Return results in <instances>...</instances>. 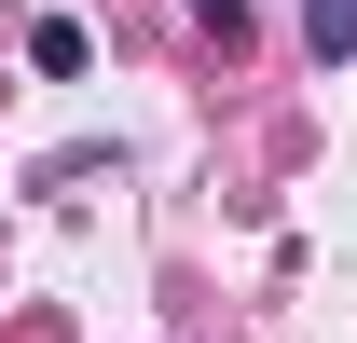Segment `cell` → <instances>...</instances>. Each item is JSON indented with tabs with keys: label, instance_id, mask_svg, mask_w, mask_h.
<instances>
[{
	"label": "cell",
	"instance_id": "1",
	"mask_svg": "<svg viewBox=\"0 0 357 343\" xmlns=\"http://www.w3.org/2000/svg\"><path fill=\"white\" fill-rule=\"evenodd\" d=\"M28 55H42L55 83H69V69H83V55H96V42H83V28H69V14H42V28H28Z\"/></svg>",
	"mask_w": 357,
	"mask_h": 343
},
{
	"label": "cell",
	"instance_id": "2",
	"mask_svg": "<svg viewBox=\"0 0 357 343\" xmlns=\"http://www.w3.org/2000/svg\"><path fill=\"white\" fill-rule=\"evenodd\" d=\"M303 42H316V55H357V0H316V14H303Z\"/></svg>",
	"mask_w": 357,
	"mask_h": 343
},
{
	"label": "cell",
	"instance_id": "3",
	"mask_svg": "<svg viewBox=\"0 0 357 343\" xmlns=\"http://www.w3.org/2000/svg\"><path fill=\"white\" fill-rule=\"evenodd\" d=\"M192 14H206V28H220V42H248V0H192Z\"/></svg>",
	"mask_w": 357,
	"mask_h": 343
}]
</instances>
